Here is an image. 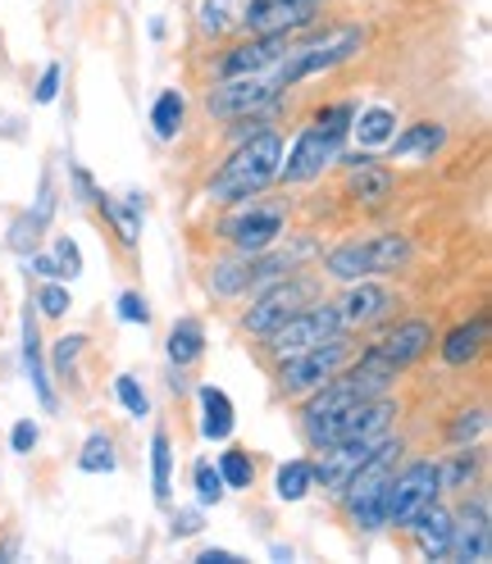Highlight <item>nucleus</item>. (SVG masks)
<instances>
[{"label":"nucleus","mask_w":492,"mask_h":564,"mask_svg":"<svg viewBox=\"0 0 492 564\" xmlns=\"http://www.w3.org/2000/svg\"><path fill=\"white\" fill-rule=\"evenodd\" d=\"M393 132H397V115L388 110V105H370V110H356V119H351V137H356L365 151L388 147Z\"/></svg>","instance_id":"27"},{"label":"nucleus","mask_w":492,"mask_h":564,"mask_svg":"<svg viewBox=\"0 0 492 564\" xmlns=\"http://www.w3.org/2000/svg\"><path fill=\"white\" fill-rule=\"evenodd\" d=\"M278 160H284V137L274 128H260L228 151V160L210 173L205 200L210 205H242L252 196H265L278 178Z\"/></svg>","instance_id":"2"},{"label":"nucleus","mask_w":492,"mask_h":564,"mask_svg":"<svg viewBox=\"0 0 492 564\" xmlns=\"http://www.w3.org/2000/svg\"><path fill=\"white\" fill-rule=\"evenodd\" d=\"M447 560H461V564H488V560H492V523H456Z\"/></svg>","instance_id":"26"},{"label":"nucleus","mask_w":492,"mask_h":564,"mask_svg":"<svg viewBox=\"0 0 492 564\" xmlns=\"http://www.w3.org/2000/svg\"><path fill=\"white\" fill-rule=\"evenodd\" d=\"M406 533L415 538V546H419V555H425V560H447L451 533H456V514L442 501H429L425 510L406 523Z\"/></svg>","instance_id":"16"},{"label":"nucleus","mask_w":492,"mask_h":564,"mask_svg":"<svg viewBox=\"0 0 492 564\" xmlns=\"http://www.w3.org/2000/svg\"><path fill=\"white\" fill-rule=\"evenodd\" d=\"M284 232H288V205L260 200V196L242 200L237 215H228L220 224V237L233 246L237 256H260V251H269L274 241H284Z\"/></svg>","instance_id":"7"},{"label":"nucleus","mask_w":492,"mask_h":564,"mask_svg":"<svg viewBox=\"0 0 492 564\" xmlns=\"http://www.w3.org/2000/svg\"><path fill=\"white\" fill-rule=\"evenodd\" d=\"M361 350L356 333H338V337H324V341H314L306 350H297V356H284V360H274V392L284 397V401H301L310 397L314 387H324L342 365H351V356Z\"/></svg>","instance_id":"3"},{"label":"nucleus","mask_w":492,"mask_h":564,"mask_svg":"<svg viewBox=\"0 0 492 564\" xmlns=\"http://www.w3.org/2000/svg\"><path fill=\"white\" fill-rule=\"evenodd\" d=\"M237 0H201L196 6V32L205 42H224L237 32Z\"/></svg>","instance_id":"30"},{"label":"nucleus","mask_w":492,"mask_h":564,"mask_svg":"<svg viewBox=\"0 0 492 564\" xmlns=\"http://www.w3.org/2000/svg\"><path fill=\"white\" fill-rule=\"evenodd\" d=\"M356 110H361L356 100H329V105H320V110L310 115V123H320V128H329V132L351 137V119H356Z\"/></svg>","instance_id":"39"},{"label":"nucleus","mask_w":492,"mask_h":564,"mask_svg":"<svg viewBox=\"0 0 492 564\" xmlns=\"http://www.w3.org/2000/svg\"><path fill=\"white\" fill-rule=\"evenodd\" d=\"M115 401L124 405L128 419H151V397H147V387L137 382V373H119L115 378Z\"/></svg>","instance_id":"38"},{"label":"nucleus","mask_w":492,"mask_h":564,"mask_svg":"<svg viewBox=\"0 0 492 564\" xmlns=\"http://www.w3.org/2000/svg\"><path fill=\"white\" fill-rule=\"evenodd\" d=\"M51 256H55V264H60V278H64V282H74V278L83 273V246H78L74 237H55Z\"/></svg>","instance_id":"40"},{"label":"nucleus","mask_w":492,"mask_h":564,"mask_svg":"<svg viewBox=\"0 0 492 564\" xmlns=\"http://www.w3.org/2000/svg\"><path fill=\"white\" fill-rule=\"evenodd\" d=\"M151 491H156V506L173 501V437H169V429L151 433Z\"/></svg>","instance_id":"29"},{"label":"nucleus","mask_w":492,"mask_h":564,"mask_svg":"<svg viewBox=\"0 0 492 564\" xmlns=\"http://www.w3.org/2000/svg\"><path fill=\"white\" fill-rule=\"evenodd\" d=\"M483 433H488V405H466V410H456L451 423H447V446L483 442Z\"/></svg>","instance_id":"34"},{"label":"nucleus","mask_w":492,"mask_h":564,"mask_svg":"<svg viewBox=\"0 0 492 564\" xmlns=\"http://www.w3.org/2000/svg\"><path fill=\"white\" fill-rule=\"evenodd\" d=\"M42 232H46V219L38 215V209H23V215H14V219H10L6 246H10L14 256H23V260H28V256L42 246Z\"/></svg>","instance_id":"33"},{"label":"nucleus","mask_w":492,"mask_h":564,"mask_svg":"<svg viewBox=\"0 0 492 564\" xmlns=\"http://www.w3.org/2000/svg\"><path fill=\"white\" fill-rule=\"evenodd\" d=\"M342 333V319H338V305L333 301H314V305H306L301 314H292L288 324H278L269 337H260L256 346H260V360H284V356H297V350H306V346H314V341H324V337H338Z\"/></svg>","instance_id":"8"},{"label":"nucleus","mask_w":492,"mask_h":564,"mask_svg":"<svg viewBox=\"0 0 492 564\" xmlns=\"http://www.w3.org/2000/svg\"><path fill=\"white\" fill-rule=\"evenodd\" d=\"M164 356L173 365V373H188L201 356H205V324L196 314H179L169 328V341H164Z\"/></svg>","instance_id":"20"},{"label":"nucleus","mask_w":492,"mask_h":564,"mask_svg":"<svg viewBox=\"0 0 492 564\" xmlns=\"http://www.w3.org/2000/svg\"><path fill=\"white\" fill-rule=\"evenodd\" d=\"M324 296V282L320 278H310V273H288V278H274V282H265L260 292H252V305L242 310V319H237V328L252 337V341H260V337H269L278 324H288L292 314H301L306 305H314Z\"/></svg>","instance_id":"5"},{"label":"nucleus","mask_w":492,"mask_h":564,"mask_svg":"<svg viewBox=\"0 0 492 564\" xmlns=\"http://www.w3.org/2000/svg\"><path fill=\"white\" fill-rule=\"evenodd\" d=\"M196 433L205 442H233V429H237V410H233V397L215 382H201L196 387Z\"/></svg>","instance_id":"18"},{"label":"nucleus","mask_w":492,"mask_h":564,"mask_svg":"<svg viewBox=\"0 0 492 564\" xmlns=\"http://www.w3.org/2000/svg\"><path fill=\"white\" fill-rule=\"evenodd\" d=\"M274 96H284V91H278V87L269 83V74H242V78L205 83L201 105H205V115L215 119V123H233V119H242V115L265 110V105H269Z\"/></svg>","instance_id":"11"},{"label":"nucleus","mask_w":492,"mask_h":564,"mask_svg":"<svg viewBox=\"0 0 492 564\" xmlns=\"http://www.w3.org/2000/svg\"><path fill=\"white\" fill-rule=\"evenodd\" d=\"M434 341H438V333H434L429 319H397L383 337L365 341L356 356H351V365H361V369H370L378 378L397 382V378H406L410 369H419L429 360Z\"/></svg>","instance_id":"4"},{"label":"nucleus","mask_w":492,"mask_h":564,"mask_svg":"<svg viewBox=\"0 0 492 564\" xmlns=\"http://www.w3.org/2000/svg\"><path fill=\"white\" fill-rule=\"evenodd\" d=\"M365 256H370V278L374 273H406L415 264V241L406 232H374L365 237Z\"/></svg>","instance_id":"21"},{"label":"nucleus","mask_w":492,"mask_h":564,"mask_svg":"<svg viewBox=\"0 0 492 564\" xmlns=\"http://www.w3.org/2000/svg\"><path fill=\"white\" fill-rule=\"evenodd\" d=\"M192 564H242V555L228 551V546H201V551L192 555Z\"/></svg>","instance_id":"45"},{"label":"nucleus","mask_w":492,"mask_h":564,"mask_svg":"<svg viewBox=\"0 0 492 564\" xmlns=\"http://www.w3.org/2000/svg\"><path fill=\"white\" fill-rule=\"evenodd\" d=\"M115 314H119L124 324H137V328H147V324H151V305H147V296L137 292V288L119 292V305H115Z\"/></svg>","instance_id":"41"},{"label":"nucleus","mask_w":492,"mask_h":564,"mask_svg":"<svg viewBox=\"0 0 492 564\" xmlns=\"http://www.w3.org/2000/svg\"><path fill=\"white\" fill-rule=\"evenodd\" d=\"M397 414L402 410H397L393 397H370V401H356V405H346L329 419H306V423H297V429H301V442L310 451H329L338 442H370V437L393 433Z\"/></svg>","instance_id":"6"},{"label":"nucleus","mask_w":492,"mask_h":564,"mask_svg":"<svg viewBox=\"0 0 492 564\" xmlns=\"http://www.w3.org/2000/svg\"><path fill=\"white\" fill-rule=\"evenodd\" d=\"M201 528H205V510H201V506L173 510V519H169V533H173V538H196Z\"/></svg>","instance_id":"44"},{"label":"nucleus","mask_w":492,"mask_h":564,"mask_svg":"<svg viewBox=\"0 0 492 564\" xmlns=\"http://www.w3.org/2000/svg\"><path fill=\"white\" fill-rule=\"evenodd\" d=\"M60 83H64V64H46L38 87H32V100H38V105H55L60 100Z\"/></svg>","instance_id":"43"},{"label":"nucleus","mask_w":492,"mask_h":564,"mask_svg":"<svg viewBox=\"0 0 492 564\" xmlns=\"http://www.w3.org/2000/svg\"><path fill=\"white\" fill-rule=\"evenodd\" d=\"M442 141H447V123L419 119V123H410L406 132H393V137H388V160H415V155L434 160V155L442 151Z\"/></svg>","instance_id":"22"},{"label":"nucleus","mask_w":492,"mask_h":564,"mask_svg":"<svg viewBox=\"0 0 492 564\" xmlns=\"http://www.w3.org/2000/svg\"><path fill=\"white\" fill-rule=\"evenodd\" d=\"M342 147H346L342 132H329V128H320V123H306V128L297 132L292 147H284V160H278V178H274V183L301 187V183L324 178V169L338 160Z\"/></svg>","instance_id":"9"},{"label":"nucleus","mask_w":492,"mask_h":564,"mask_svg":"<svg viewBox=\"0 0 492 564\" xmlns=\"http://www.w3.org/2000/svg\"><path fill=\"white\" fill-rule=\"evenodd\" d=\"M342 196H346L351 205H361V209H388V205L397 200V173H393L388 164H378V160L356 164V169H346Z\"/></svg>","instance_id":"15"},{"label":"nucleus","mask_w":492,"mask_h":564,"mask_svg":"<svg viewBox=\"0 0 492 564\" xmlns=\"http://www.w3.org/2000/svg\"><path fill=\"white\" fill-rule=\"evenodd\" d=\"M210 292L224 296V301L252 292V256H233V260L210 264Z\"/></svg>","instance_id":"28"},{"label":"nucleus","mask_w":492,"mask_h":564,"mask_svg":"<svg viewBox=\"0 0 492 564\" xmlns=\"http://www.w3.org/2000/svg\"><path fill=\"white\" fill-rule=\"evenodd\" d=\"M119 469V451H115V437L110 433H87L83 451H78V474H92V478H105Z\"/></svg>","instance_id":"31"},{"label":"nucleus","mask_w":492,"mask_h":564,"mask_svg":"<svg viewBox=\"0 0 492 564\" xmlns=\"http://www.w3.org/2000/svg\"><path fill=\"white\" fill-rule=\"evenodd\" d=\"M32 310H38V319H64V314L74 310V292H68V282L42 278L38 296H32Z\"/></svg>","instance_id":"37"},{"label":"nucleus","mask_w":492,"mask_h":564,"mask_svg":"<svg viewBox=\"0 0 492 564\" xmlns=\"http://www.w3.org/2000/svg\"><path fill=\"white\" fill-rule=\"evenodd\" d=\"M83 350H87V333H64V337L51 346V356H46L51 378H60V382L74 378V369H78V360H83Z\"/></svg>","instance_id":"35"},{"label":"nucleus","mask_w":492,"mask_h":564,"mask_svg":"<svg viewBox=\"0 0 492 564\" xmlns=\"http://www.w3.org/2000/svg\"><path fill=\"white\" fill-rule=\"evenodd\" d=\"M215 469H220V478H224L228 491H252V487H256V455L246 451V446H228V451H220Z\"/></svg>","instance_id":"32"},{"label":"nucleus","mask_w":492,"mask_h":564,"mask_svg":"<svg viewBox=\"0 0 492 564\" xmlns=\"http://www.w3.org/2000/svg\"><path fill=\"white\" fill-rule=\"evenodd\" d=\"M192 491H196V506H201V510H215V506L228 497V487H224L215 460H205V455L192 465Z\"/></svg>","instance_id":"36"},{"label":"nucleus","mask_w":492,"mask_h":564,"mask_svg":"<svg viewBox=\"0 0 492 564\" xmlns=\"http://www.w3.org/2000/svg\"><path fill=\"white\" fill-rule=\"evenodd\" d=\"M333 305H338L342 333H370L374 324H388V319H393L397 296H393L388 288H383V282L356 278V282H346V292H342Z\"/></svg>","instance_id":"12"},{"label":"nucleus","mask_w":492,"mask_h":564,"mask_svg":"<svg viewBox=\"0 0 492 564\" xmlns=\"http://www.w3.org/2000/svg\"><path fill=\"white\" fill-rule=\"evenodd\" d=\"M361 51H365V28L361 23H333V28L310 23L292 37L288 55L269 68V83L278 91H292L310 78H324V74H333V68L351 64Z\"/></svg>","instance_id":"1"},{"label":"nucleus","mask_w":492,"mask_h":564,"mask_svg":"<svg viewBox=\"0 0 492 564\" xmlns=\"http://www.w3.org/2000/svg\"><path fill=\"white\" fill-rule=\"evenodd\" d=\"M314 491V460L310 455H292V460H284L278 465V474H274V497L284 501V506H297V501H306Z\"/></svg>","instance_id":"24"},{"label":"nucleus","mask_w":492,"mask_h":564,"mask_svg":"<svg viewBox=\"0 0 492 564\" xmlns=\"http://www.w3.org/2000/svg\"><path fill=\"white\" fill-rule=\"evenodd\" d=\"M183 128H188V96L179 87H164L156 96V105H151V132L160 141H179Z\"/></svg>","instance_id":"25"},{"label":"nucleus","mask_w":492,"mask_h":564,"mask_svg":"<svg viewBox=\"0 0 492 564\" xmlns=\"http://www.w3.org/2000/svg\"><path fill=\"white\" fill-rule=\"evenodd\" d=\"M23 373L32 382V392H38L42 410L55 414L60 410V397H55V378H51V365H46V346H42V328H38V310H32V301L23 305Z\"/></svg>","instance_id":"13"},{"label":"nucleus","mask_w":492,"mask_h":564,"mask_svg":"<svg viewBox=\"0 0 492 564\" xmlns=\"http://www.w3.org/2000/svg\"><path fill=\"white\" fill-rule=\"evenodd\" d=\"M438 497L442 491H438L434 455H419V460H410V465H397V474L388 478V528L406 533V523Z\"/></svg>","instance_id":"10"},{"label":"nucleus","mask_w":492,"mask_h":564,"mask_svg":"<svg viewBox=\"0 0 492 564\" xmlns=\"http://www.w3.org/2000/svg\"><path fill=\"white\" fill-rule=\"evenodd\" d=\"M488 350V314H474V319L456 324L447 337H438V360L447 369H470L483 360Z\"/></svg>","instance_id":"17"},{"label":"nucleus","mask_w":492,"mask_h":564,"mask_svg":"<svg viewBox=\"0 0 492 564\" xmlns=\"http://www.w3.org/2000/svg\"><path fill=\"white\" fill-rule=\"evenodd\" d=\"M38 446H42V423L38 419H19L10 429V451L14 455H32Z\"/></svg>","instance_id":"42"},{"label":"nucleus","mask_w":492,"mask_h":564,"mask_svg":"<svg viewBox=\"0 0 492 564\" xmlns=\"http://www.w3.org/2000/svg\"><path fill=\"white\" fill-rule=\"evenodd\" d=\"M324 278L333 282H356V278H370V256H365V237H346L338 241L333 251L324 256Z\"/></svg>","instance_id":"23"},{"label":"nucleus","mask_w":492,"mask_h":564,"mask_svg":"<svg viewBox=\"0 0 492 564\" xmlns=\"http://www.w3.org/2000/svg\"><path fill=\"white\" fill-rule=\"evenodd\" d=\"M96 215L110 224V232H115V241L124 246V251L132 256L137 246H142V196L137 192H128V196H110V192H100L96 187V196L87 200Z\"/></svg>","instance_id":"14"},{"label":"nucleus","mask_w":492,"mask_h":564,"mask_svg":"<svg viewBox=\"0 0 492 564\" xmlns=\"http://www.w3.org/2000/svg\"><path fill=\"white\" fill-rule=\"evenodd\" d=\"M438 469V491H447V497H461V491L479 487V474H483V446L470 442V446H451L447 455H438L434 460Z\"/></svg>","instance_id":"19"}]
</instances>
